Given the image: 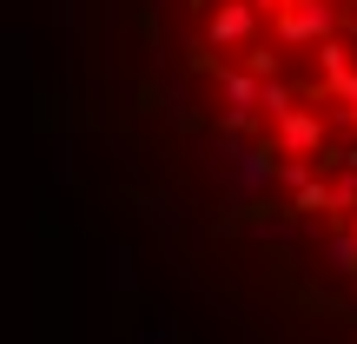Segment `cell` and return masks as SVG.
<instances>
[{
    "mask_svg": "<svg viewBox=\"0 0 357 344\" xmlns=\"http://www.w3.org/2000/svg\"><path fill=\"white\" fill-rule=\"evenodd\" d=\"M252 7H278V13H284V7H291V0H252Z\"/></svg>",
    "mask_w": 357,
    "mask_h": 344,
    "instance_id": "6da1fadb",
    "label": "cell"
}]
</instances>
